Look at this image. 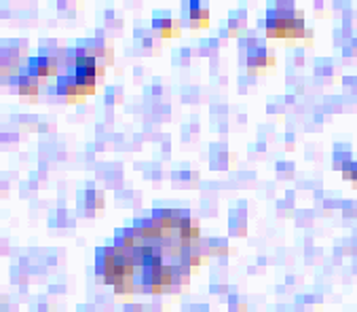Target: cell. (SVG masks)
Returning a JSON list of instances; mask_svg holds the SVG:
<instances>
[{"label":"cell","mask_w":357,"mask_h":312,"mask_svg":"<svg viewBox=\"0 0 357 312\" xmlns=\"http://www.w3.org/2000/svg\"><path fill=\"white\" fill-rule=\"evenodd\" d=\"M266 32L273 38H296L305 34L303 13L290 3H277L266 13Z\"/></svg>","instance_id":"6da1fadb"},{"label":"cell","mask_w":357,"mask_h":312,"mask_svg":"<svg viewBox=\"0 0 357 312\" xmlns=\"http://www.w3.org/2000/svg\"><path fill=\"white\" fill-rule=\"evenodd\" d=\"M24 72L36 81H43L47 76H55L59 72V65H57V57L55 55H47V53H40V55H32L24 68Z\"/></svg>","instance_id":"7a4b0ae2"},{"label":"cell","mask_w":357,"mask_h":312,"mask_svg":"<svg viewBox=\"0 0 357 312\" xmlns=\"http://www.w3.org/2000/svg\"><path fill=\"white\" fill-rule=\"evenodd\" d=\"M155 30L165 38L172 34H178V28H176L174 20L169 17V13H155Z\"/></svg>","instance_id":"3957f363"},{"label":"cell","mask_w":357,"mask_h":312,"mask_svg":"<svg viewBox=\"0 0 357 312\" xmlns=\"http://www.w3.org/2000/svg\"><path fill=\"white\" fill-rule=\"evenodd\" d=\"M188 24H190V26H205V24H207V11L201 9L199 3H192V5H190Z\"/></svg>","instance_id":"277c9868"},{"label":"cell","mask_w":357,"mask_h":312,"mask_svg":"<svg viewBox=\"0 0 357 312\" xmlns=\"http://www.w3.org/2000/svg\"><path fill=\"white\" fill-rule=\"evenodd\" d=\"M266 63H271V59H266L264 57V51H252L250 53V57H248V65H250V70L254 72L256 68L260 70V68H264Z\"/></svg>","instance_id":"5b68a950"}]
</instances>
